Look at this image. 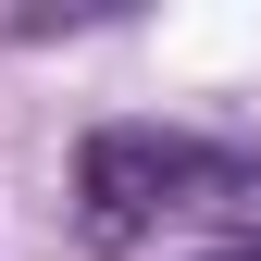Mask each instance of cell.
<instances>
[{
  "instance_id": "6da1fadb",
  "label": "cell",
  "mask_w": 261,
  "mask_h": 261,
  "mask_svg": "<svg viewBox=\"0 0 261 261\" xmlns=\"http://www.w3.org/2000/svg\"><path fill=\"white\" fill-rule=\"evenodd\" d=\"M199 212H261V162L224 137H187V124H87L75 149V224L87 249H137L162 224Z\"/></svg>"
},
{
  "instance_id": "7a4b0ae2",
  "label": "cell",
  "mask_w": 261,
  "mask_h": 261,
  "mask_svg": "<svg viewBox=\"0 0 261 261\" xmlns=\"http://www.w3.org/2000/svg\"><path fill=\"white\" fill-rule=\"evenodd\" d=\"M224 261H261V237H237V249H224Z\"/></svg>"
}]
</instances>
